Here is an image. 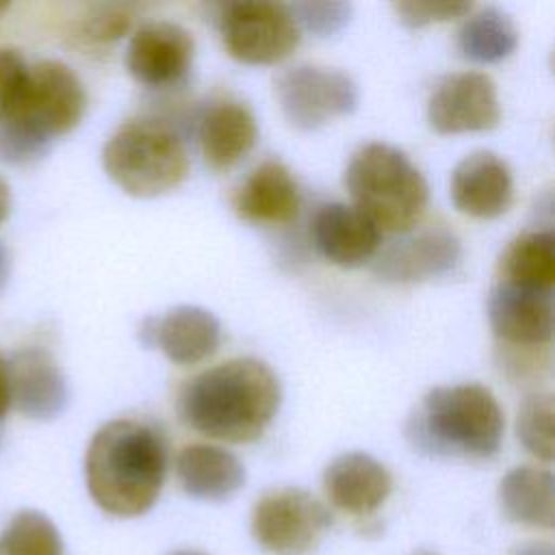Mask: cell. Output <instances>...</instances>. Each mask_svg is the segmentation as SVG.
I'll list each match as a JSON object with an SVG mask.
<instances>
[{"mask_svg":"<svg viewBox=\"0 0 555 555\" xmlns=\"http://www.w3.org/2000/svg\"><path fill=\"white\" fill-rule=\"evenodd\" d=\"M282 386L269 364L232 358L197 373L178 397L180 421L215 440L251 442L273 421Z\"/></svg>","mask_w":555,"mask_h":555,"instance_id":"6da1fadb","label":"cell"},{"mask_svg":"<svg viewBox=\"0 0 555 555\" xmlns=\"http://www.w3.org/2000/svg\"><path fill=\"white\" fill-rule=\"evenodd\" d=\"M167 475L163 434L137 418L104 423L85 453V481L93 503L111 516L145 514L158 499Z\"/></svg>","mask_w":555,"mask_h":555,"instance_id":"7a4b0ae2","label":"cell"},{"mask_svg":"<svg viewBox=\"0 0 555 555\" xmlns=\"http://www.w3.org/2000/svg\"><path fill=\"white\" fill-rule=\"evenodd\" d=\"M505 418L496 397L481 384L431 388L410 416L405 434L414 449L438 457H492Z\"/></svg>","mask_w":555,"mask_h":555,"instance_id":"3957f363","label":"cell"},{"mask_svg":"<svg viewBox=\"0 0 555 555\" xmlns=\"http://www.w3.org/2000/svg\"><path fill=\"white\" fill-rule=\"evenodd\" d=\"M345 186L356 208L379 232H408L425 212L429 189L418 167L399 147L371 141L353 152Z\"/></svg>","mask_w":555,"mask_h":555,"instance_id":"277c9868","label":"cell"},{"mask_svg":"<svg viewBox=\"0 0 555 555\" xmlns=\"http://www.w3.org/2000/svg\"><path fill=\"white\" fill-rule=\"evenodd\" d=\"M102 165L128 195L156 197L186 178L189 156L169 126L154 119H130L108 137Z\"/></svg>","mask_w":555,"mask_h":555,"instance_id":"5b68a950","label":"cell"},{"mask_svg":"<svg viewBox=\"0 0 555 555\" xmlns=\"http://www.w3.org/2000/svg\"><path fill=\"white\" fill-rule=\"evenodd\" d=\"M330 525V509L301 488L267 492L251 512V535L273 555L310 553Z\"/></svg>","mask_w":555,"mask_h":555,"instance_id":"8992f818","label":"cell"},{"mask_svg":"<svg viewBox=\"0 0 555 555\" xmlns=\"http://www.w3.org/2000/svg\"><path fill=\"white\" fill-rule=\"evenodd\" d=\"M228 52L251 65L286 59L299 46V24L286 4L269 0L232 2L219 17Z\"/></svg>","mask_w":555,"mask_h":555,"instance_id":"52a82bcc","label":"cell"},{"mask_svg":"<svg viewBox=\"0 0 555 555\" xmlns=\"http://www.w3.org/2000/svg\"><path fill=\"white\" fill-rule=\"evenodd\" d=\"M282 115L299 130H314L358 106V87L340 69L314 63L293 65L273 82Z\"/></svg>","mask_w":555,"mask_h":555,"instance_id":"ba28073f","label":"cell"},{"mask_svg":"<svg viewBox=\"0 0 555 555\" xmlns=\"http://www.w3.org/2000/svg\"><path fill=\"white\" fill-rule=\"evenodd\" d=\"M85 108L87 93L80 78L61 61H41L30 67L26 98L15 117L54 141L80 124Z\"/></svg>","mask_w":555,"mask_h":555,"instance_id":"9c48e42d","label":"cell"},{"mask_svg":"<svg viewBox=\"0 0 555 555\" xmlns=\"http://www.w3.org/2000/svg\"><path fill=\"white\" fill-rule=\"evenodd\" d=\"M427 121L440 134L490 130L501 121L494 80L483 72L444 76L427 102Z\"/></svg>","mask_w":555,"mask_h":555,"instance_id":"30bf717a","label":"cell"},{"mask_svg":"<svg viewBox=\"0 0 555 555\" xmlns=\"http://www.w3.org/2000/svg\"><path fill=\"white\" fill-rule=\"evenodd\" d=\"M193 50L195 41L184 26L169 20L145 22L130 37L126 65L137 82L167 87L186 74Z\"/></svg>","mask_w":555,"mask_h":555,"instance_id":"8fae6325","label":"cell"},{"mask_svg":"<svg viewBox=\"0 0 555 555\" xmlns=\"http://www.w3.org/2000/svg\"><path fill=\"white\" fill-rule=\"evenodd\" d=\"M9 397L20 414L52 421L67 408V379L48 349L24 347L9 360Z\"/></svg>","mask_w":555,"mask_h":555,"instance_id":"7c38bea8","label":"cell"},{"mask_svg":"<svg viewBox=\"0 0 555 555\" xmlns=\"http://www.w3.org/2000/svg\"><path fill=\"white\" fill-rule=\"evenodd\" d=\"M494 334L516 347H544L553 336V291L496 282L488 297Z\"/></svg>","mask_w":555,"mask_h":555,"instance_id":"4fadbf2b","label":"cell"},{"mask_svg":"<svg viewBox=\"0 0 555 555\" xmlns=\"http://www.w3.org/2000/svg\"><path fill=\"white\" fill-rule=\"evenodd\" d=\"M460 256L457 236L442 225H431L392 243L377 258L375 271L388 282L412 284L453 271Z\"/></svg>","mask_w":555,"mask_h":555,"instance_id":"5bb4252c","label":"cell"},{"mask_svg":"<svg viewBox=\"0 0 555 555\" xmlns=\"http://www.w3.org/2000/svg\"><path fill=\"white\" fill-rule=\"evenodd\" d=\"M512 195V171L507 163L490 150L466 154L451 173V199L464 215L477 219L499 217L509 208Z\"/></svg>","mask_w":555,"mask_h":555,"instance_id":"9a60e30c","label":"cell"},{"mask_svg":"<svg viewBox=\"0 0 555 555\" xmlns=\"http://www.w3.org/2000/svg\"><path fill=\"white\" fill-rule=\"evenodd\" d=\"M314 247L338 267H360L379 249L382 232L356 206L332 202L319 206L310 221Z\"/></svg>","mask_w":555,"mask_h":555,"instance_id":"2e32d148","label":"cell"},{"mask_svg":"<svg viewBox=\"0 0 555 555\" xmlns=\"http://www.w3.org/2000/svg\"><path fill=\"white\" fill-rule=\"evenodd\" d=\"M323 490L334 507L353 516H366L388 499L392 477L373 455L351 451L327 464L323 473Z\"/></svg>","mask_w":555,"mask_h":555,"instance_id":"e0dca14e","label":"cell"},{"mask_svg":"<svg viewBox=\"0 0 555 555\" xmlns=\"http://www.w3.org/2000/svg\"><path fill=\"white\" fill-rule=\"evenodd\" d=\"M301 204L299 186L291 169L280 160H262L249 171L234 193V210L251 223H288Z\"/></svg>","mask_w":555,"mask_h":555,"instance_id":"ac0fdd59","label":"cell"},{"mask_svg":"<svg viewBox=\"0 0 555 555\" xmlns=\"http://www.w3.org/2000/svg\"><path fill=\"white\" fill-rule=\"evenodd\" d=\"M197 137L206 165L215 171H223L249 154L258 137V126L245 104L221 100L199 119Z\"/></svg>","mask_w":555,"mask_h":555,"instance_id":"d6986e66","label":"cell"},{"mask_svg":"<svg viewBox=\"0 0 555 555\" xmlns=\"http://www.w3.org/2000/svg\"><path fill=\"white\" fill-rule=\"evenodd\" d=\"M182 490L202 501H225L245 483V468L236 455L215 444H186L176 455Z\"/></svg>","mask_w":555,"mask_h":555,"instance_id":"ffe728a7","label":"cell"},{"mask_svg":"<svg viewBox=\"0 0 555 555\" xmlns=\"http://www.w3.org/2000/svg\"><path fill=\"white\" fill-rule=\"evenodd\" d=\"M221 340L217 317L199 306H176L156 319L154 345L176 364H197L212 356Z\"/></svg>","mask_w":555,"mask_h":555,"instance_id":"44dd1931","label":"cell"},{"mask_svg":"<svg viewBox=\"0 0 555 555\" xmlns=\"http://www.w3.org/2000/svg\"><path fill=\"white\" fill-rule=\"evenodd\" d=\"M503 514L518 525L553 529L555 483L553 473L533 466H516L499 483Z\"/></svg>","mask_w":555,"mask_h":555,"instance_id":"7402d4cb","label":"cell"},{"mask_svg":"<svg viewBox=\"0 0 555 555\" xmlns=\"http://www.w3.org/2000/svg\"><path fill=\"white\" fill-rule=\"evenodd\" d=\"M501 282L553 291L555 238L551 232H525L501 256Z\"/></svg>","mask_w":555,"mask_h":555,"instance_id":"603a6c76","label":"cell"},{"mask_svg":"<svg viewBox=\"0 0 555 555\" xmlns=\"http://www.w3.org/2000/svg\"><path fill=\"white\" fill-rule=\"evenodd\" d=\"M516 46L518 30L512 17L496 7L470 13L457 30V48L470 61L494 63L509 56Z\"/></svg>","mask_w":555,"mask_h":555,"instance_id":"cb8c5ba5","label":"cell"},{"mask_svg":"<svg viewBox=\"0 0 555 555\" xmlns=\"http://www.w3.org/2000/svg\"><path fill=\"white\" fill-rule=\"evenodd\" d=\"M0 555H63V540L46 514L22 509L0 535Z\"/></svg>","mask_w":555,"mask_h":555,"instance_id":"d4e9b609","label":"cell"},{"mask_svg":"<svg viewBox=\"0 0 555 555\" xmlns=\"http://www.w3.org/2000/svg\"><path fill=\"white\" fill-rule=\"evenodd\" d=\"M516 436L522 447L544 460H553V397L548 392L527 395L518 408Z\"/></svg>","mask_w":555,"mask_h":555,"instance_id":"484cf974","label":"cell"},{"mask_svg":"<svg viewBox=\"0 0 555 555\" xmlns=\"http://www.w3.org/2000/svg\"><path fill=\"white\" fill-rule=\"evenodd\" d=\"M50 143L39 130L20 117L0 121V160L9 165H28L41 158Z\"/></svg>","mask_w":555,"mask_h":555,"instance_id":"4316f807","label":"cell"},{"mask_svg":"<svg viewBox=\"0 0 555 555\" xmlns=\"http://www.w3.org/2000/svg\"><path fill=\"white\" fill-rule=\"evenodd\" d=\"M132 17L134 11L128 4H98L78 20L76 33L87 43H111L130 28Z\"/></svg>","mask_w":555,"mask_h":555,"instance_id":"83f0119b","label":"cell"},{"mask_svg":"<svg viewBox=\"0 0 555 555\" xmlns=\"http://www.w3.org/2000/svg\"><path fill=\"white\" fill-rule=\"evenodd\" d=\"M30 67L17 50L0 48V121L22 111L28 89Z\"/></svg>","mask_w":555,"mask_h":555,"instance_id":"f1b7e54d","label":"cell"},{"mask_svg":"<svg viewBox=\"0 0 555 555\" xmlns=\"http://www.w3.org/2000/svg\"><path fill=\"white\" fill-rule=\"evenodd\" d=\"M297 24L325 37L338 33L351 17V4L347 2H299L291 7Z\"/></svg>","mask_w":555,"mask_h":555,"instance_id":"f546056e","label":"cell"},{"mask_svg":"<svg viewBox=\"0 0 555 555\" xmlns=\"http://www.w3.org/2000/svg\"><path fill=\"white\" fill-rule=\"evenodd\" d=\"M395 13L405 26L418 28L431 22H447L453 17L466 15L473 7L470 2H397L392 4Z\"/></svg>","mask_w":555,"mask_h":555,"instance_id":"4dcf8cb0","label":"cell"},{"mask_svg":"<svg viewBox=\"0 0 555 555\" xmlns=\"http://www.w3.org/2000/svg\"><path fill=\"white\" fill-rule=\"evenodd\" d=\"M9 405H11V397H9V369H7V358L0 353V425L4 423Z\"/></svg>","mask_w":555,"mask_h":555,"instance_id":"1f68e13d","label":"cell"},{"mask_svg":"<svg viewBox=\"0 0 555 555\" xmlns=\"http://www.w3.org/2000/svg\"><path fill=\"white\" fill-rule=\"evenodd\" d=\"M512 555H553V548L544 542H531V544L518 546Z\"/></svg>","mask_w":555,"mask_h":555,"instance_id":"d6a6232c","label":"cell"},{"mask_svg":"<svg viewBox=\"0 0 555 555\" xmlns=\"http://www.w3.org/2000/svg\"><path fill=\"white\" fill-rule=\"evenodd\" d=\"M9 275H11V260H9V251L7 247L0 243V293L4 291V286L9 284Z\"/></svg>","mask_w":555,"mask_h":555,"instance_id":"836d02e7","label":"cell"},{"mask_svg":"<svg viewBox=\"0 0 555 555\" xmlns=\"http://www.w3.org/2000/svg\"><path fill=\"white\" fill-rule=\"evenodd\" d=\"M11 210V189L9 184L0 178V223L9 217Z\"/></svg>","mask_w":555,"mask_h":555,"instance_id":"e575fe53","label":"cell"},{"mask_svg":"<svg viewBox=\"0 0 555 555\" xmlns=\"http://www.w3.org/2000/svg\"><path fill=\"white\" fill-rule=\"evenodd\" d=\"M169 555H206V553H199V551H176V553H169Z\"/></svg>","mask_w":555,"mask_h":555,"instance_id":"d590c367","label":"cell"},{"mask_svg":"<svg viewBox=\"0 0 555 555\" xmlns=\"http://www.w3.org/2000/svg\"><path fill=\"white\" fill-rule=\"evenodd\" d=\"M7 9H9V2H0V13L7 11Z\"/></svg>","mask_w":555,"mask_h":555,"instance_id":"8d00e7d4","label":"cell"},{"mask_svg":"<svg viewBox=\"0 0 555 555\" xmlns=\"http://www.w3.org/2000/svg\"><path fill=\"white\" fill-rule=\"evenodd\" d=\"M418 555H434V553H429V551H421Z\"/></svg>","mask_w":555,"mask_h":555,"instance_id":"74e56055","label":"cell"},{"mask_svg":"<svg viewBox=\"0 0 555 555\" xmlns=\"http://www.w3.org/2000/svg\"><path fill=\"white\" fill-rule=\"evenodd\" d=\"M0 442H2V425H0Z\"/></svg>","mask_w":555,"mask_h":555,"instance_id":"f35d334b","label":"cell"}]
</instances>
